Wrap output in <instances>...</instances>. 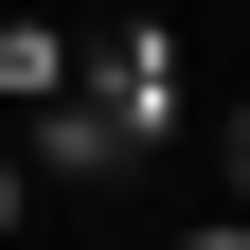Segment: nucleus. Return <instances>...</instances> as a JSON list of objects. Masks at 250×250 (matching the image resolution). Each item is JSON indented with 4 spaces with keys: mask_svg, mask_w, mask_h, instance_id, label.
<instances>
[{
    "mask_svg": "<svg viewBox=\"0 0 250 250\" xmlns=\"http://www.w3.org/2000/svg\"><path fill=\"white\" fill-rule=\"evenodd\" d=\"M18 214H36V161H18V143H0V232H18Z\"/></svg>",
    "mask_w": 250,
    "mask_h": 250,
    "instance_id": "7ed1b4c3",
    "label": "nucleus"
},
{
    "mask_svg": "<svg viewBox=\"0 0 250 250\" xmlns=\"http://www.w3.org/2000/svg\"><path fill=\"white\" fill-rule=\"evenodd\" d=\"M232 214H250V107H232Z\"/></svg>",
    "mask_w": 250,
    "mask_h": 250,
    "instance_id": "39448f33",
    "label": "nucleus"
},
{
    "mask_svg": "<svg viewBox=\"0 0 250 250\" xmlns=\"http://www.w3.org/2000/svg\"><path fill=\"white\" fill-rule=\"evenodd\" d=\"M18 161H36V179H125V161H143V107H125V89H36V107H18Z\"/></svg>",
    "mask_w": 250,
    "mask_h": 250,
    "instance_id": "f257e3e1",
    "label": "nucleus"
},
{
    "mask_svg": "<svg viewBox=\"0 0 250 250\" xmlns=\"http://www.w3.org/2000/svg\"><path fill=\"white\" fill-rule=\"evenodd\" d=\"M179 250H250V214H197V232H179Z\"/></svg>",
    "mask_w": 250,
    "mask_h": 250,
    "instance_id": "20e7f679",
    "label": "nucleus"
},
{
    "mask_svg": "<svg viewBox=\"0 0 250 250\" xmlns=\"http://www.w3.org/2000/svg\"><path fill=\"white\" fill-rule=\"evenodd\" d=\"M36 89H72V36H36V18H0V107H36Z\"/></svg>",
    "mask_w": 250,
    "mask_h": 250,
    "instance_id": "f03ea898",
    "label": "nucleus"
}]
</instances>
